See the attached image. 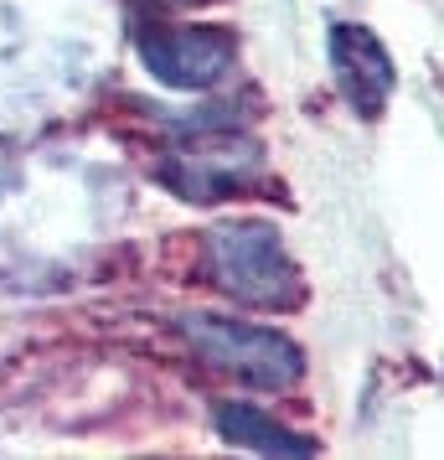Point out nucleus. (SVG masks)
I'll use <instances>...</instances> for the list:
<instances>
[{
	"label": "nucleus",
	"instance_id": "1",
	"mask_svg": "<svg viewBox=\"0 0 444 460\" xmlns=\"http://www.w3.org/2000/svg\"><path fill=\"white\" fill-rule=\"evenodd\" d=\"M202 274L217 295L243 311H300L310 300L305 270L284 243V233L264 217H222L202 233Z\"/></svg>",
	"mask_w": 444,
	"mask_h": 460
},
{
	"label": "nucleus",
	"instance_id": "2",
	"mask_svg": "<svg viewBox=\"0 0 444 460\" xmlns=\"http://www.w3.org/2000/svg\"><path fill=\"white\" fill-rule=\"evenodd\" d=\"M176 336L191 347L196 362H207L217 377H228L238 388H258V394H290L305 377V352L295 336L258 326L243 315H222V311H181Z\"/></svg>",
	"mask_w": 444,
	"mask_h": 460
},
{
	"label": "nucleus",
	"instance_id": "3",
	"mask_svg": "<svg viewBox=\"0 0 444 460\" xmlns=\"http://www.w3.org/2000/svg\"><path fill=\"white\" fill-rule=\"evenodd\" d=\"M135 52L150 78L176 93H207V88L228 84L238 67V37L228 26L150 22L135 31Z\"/></svg>",
	"mask_w": 444,
	"mask_h": 460
},
{
	"label": "nucleus",
	"instance_id": "4",
	"mask_svg": "<svg viewBox=\"0 0 444 460\" xmlns=\"http://www.w3.org/2000/svg\"><path fill=\"white\" fill-rule=\"evenodd\" d=\"M155 176L187 202H222V197L248 191V181L264 176V146L238 135V125L217 129V135L196 129L170 155H161Z\"/></svg>",
	"mask_w": 444,
	"mask_h": 460
},
{
	"label": "nucleus",
	"instance_id": "5",
	"mask_svg": "<svg viewBox=\"0 0 444 460\" xmlns=\"http://www.w3.org/2000/svg\"><path fill=\"white\" fill-rule=\"evenodd\" d=\"M326 58H331L336 88H341V99L352 104V114L378 119L382 109L393 104L398 63H393V52L382 47V37L372 31V26L336 22L331 31H326Z\"/></svg>",
	"mask_w": 444,
	"mask_h": 460
},
{
	"label": "nucleus",
	"instance_id": "6",
	"mask_svg": "<svg viewBox=\"0 0 444 460\" xmlns=\"http://www.w3.org/2000/svg\"><path fill=\"white\" fill-rule=\"evenodd\" d=\"M212 424L228 445H243L254 456H316V435H300L290 424H279L274 414H264L258 403H217Z\"/></svg>",
	"mask_w": 444,
	"mask_h": 460
},
{
	"label": "nucleus",
	"instance_id": "7",
	"mask_svg": "<svg viewBox=\"0 0 444 460\" xmlns=\"http://www.w3.org/2000/svg\"><path fill=\"white\" fill-rule=\"evenodd\" d=\"M166 5H212V0H166Z\"/></svg>",
	"mask_w": 444,
	"mask_h": 460
}]
</instances>
